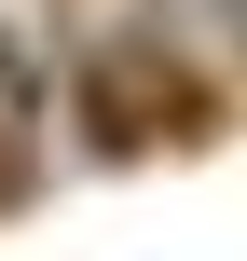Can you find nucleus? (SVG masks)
<instances>
[{
  "mask_svg": "<svg viewBox=\"0 0 247 261\" xmlns=\"http://www.w3.org/2000/svg\"><path fill=\"white\" fill-rule=\"evenodd\" d=\"M0 206H14V165H0Z\"/></svg>",
  "mask_w": 247,
  "mask_h": 261,
  "instance_id": "obj_1",
  "label": "nucleus"
}]
</instances>
